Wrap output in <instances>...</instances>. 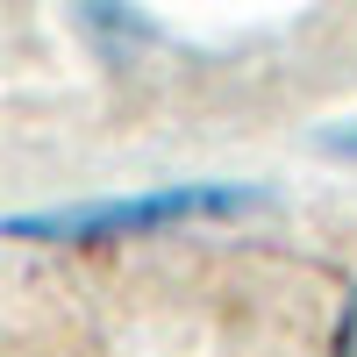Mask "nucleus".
<instances>
[{"mask_svg": "<svg viewBox=\"0 0 357 357\" xmlns=\"http://www.w3.org/2000/svg\"><path fill=\"white\" fill-rule=\"evenodd\" d=\"M264 207L250 186H165V193H129V200H86L57 207V215H15L8 236L29 243H129V236H172L186 222H229Z\"/></svg>", "mask_w": 357, "mask_h": 357, "instance_id": "1", "label": "nucleus"}, {"mask_svg": "<svg viewBox=\"0 0 357 357\" xmlns=\"http://www.w3.org/2000/svg\"><path fill=\"white\" fill-rule=\"evenodd\" d=\"M329 357H357V286L343 293V314H336V336H329Z\"/></svg>", "mask_w": 357, "mask_h": 357, "instance_id": "2", "label": "nucleus"}, {"mask_svg": "<svg viewBox=\"0 0 357 357\" xmlns=\"http://www.w3.org/2000/svg\"><path fill=\"white\" fill-rule=\"evenodd\" d=\"M336 151H343V158H357V129H350V136H336Z\"/></svg>", "mask_w": 357, "mask_h": 357, "instance_id": "3", "label": "nucleus"}]
</instances>
